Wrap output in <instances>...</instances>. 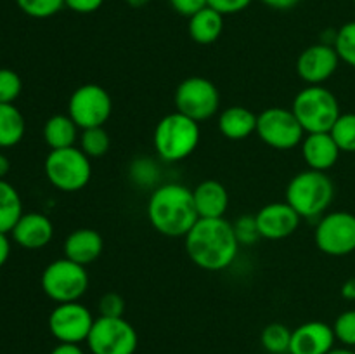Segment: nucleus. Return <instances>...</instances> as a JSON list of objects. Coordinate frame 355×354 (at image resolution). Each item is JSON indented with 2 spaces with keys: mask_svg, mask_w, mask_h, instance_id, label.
I'll list each match as a JSON object with an SVG mask.
<instances>
[{
  "mask_svg": "<svg viewBox=\"0 0 355 354\" xmlns=\"http://www.w3.org/2000/svg\"><path fill=\"white\" fill-rule=\"evenodd\" d=\"M184 246L194 266L210 273H218L232 266L241 248L232 222L224 217L198 219L184 236Z\"/></svg>",
  "mask_w": 355,
  "mask_h": 354,
  "instance_id": "f257e3e1",
  "label": "nucleus"
},
{
  "mask_svg": "<svg viewBox=\"0 0 355 354\" xmlns=\"http://www.w3.org/2000/svg\"><path fill=\"white\" fill-rule=\"evenodd\" d=\"M149 224L166 238H184L198 217L193 189L180 183H165L151 191L148 200Z\"/></svg>",
  "mask_w": 355,
  "mask_h": 354,
  "instance_id": "f03ea898",
  "label": "nucleus"
},
{
  "mask_svg": "<svg viewBox=\"0 0 355 354\" xmlns=\"http://www.w3.org/2000/svg\"><path fill=\"white\" fill-rule=\"evenodd\" d=\"M335 200V184L326 172L305 169L295 174L286 186L284 201L302 219H319Z\"/></svg>",
  "mask_w": 355,
  "mask_h": 354,
  "instance_id": "7ed1b4c3",
  "label": "nucleus"
},
{
  "mask_svg": "<svg viewBox=\"0 0 355 354\" xmlns=\"http://www.w3.org/2000/svg\"><path fill=\"white\" fill-rule=\"evenodd\" d=\"M200 139V124L179 111H173L156 124L153 146L162 162L177 163L196 151Z\"/></svg>",
  "mask_w": 355,
  "mask_h": 354,
  "instance_id": "20e7f679",
  "label": "nucleus"
},
{
  "mask_svg": "<svg viewBox=\"0 0 355 354\" xmlns=\"http://www.w3.org/2000/svg\"><path fill=\"white\" fill-rule=\"evenodd\" d=\"M291 111L300 121L305 134L329 132L342 115L338 99L326 85H305L298 90Z\"/></svg>",
  "mask_w": 355,
  "mask_h": 354,
  "instance_id": "39448f33",
  "label": "nucleus"
},
{
  "mask_svg": "<svg viewBox=\"0 0 355 354\" xmlns=\"http://www.w3.org/2000/svg\"><path fill=\"white\" fill-rule=\"evenodd\" d=\"M44 170L49 183L62 193L82 191L92 179V163L78 146L51 149Z\"/></svg>",
  "mask_w": 355,
  "mask_h": 354,
  "instance_id": "423d86ee",
  "label": "nucleus"
},
{
  "mask_svg": "<svg viewBox=\"0 0 355 354\" xmlns=\"http://www.w3.org/2000/svg\"><path fill=\"white\" fill-rule=\"evenodd\" d=\"M89 283L87 267L66 257L52 260L40 276L42 290L55 304L80 301L89 290Z\"/></svg>",
  "mask_w": 355,
  "mask_h": 354,
  "instance_id": "0eeeda50",
  "label": "nucleus"
},
{
  "mask_svg": "<svg viewBox=\"0 0 355 354\" xmlns=\"http://www.w3.org/2000/svg\"><path fill=\"white\" fill-rule=\"evenodd\" d=\"M257 135L263 144L277 151H288L302 144L305 130L291 108L270 106L257 115Z\"/></svg>",
  "mask_w": 355,
  "mask_h": 354,
  "instance_id": "6e6552de",
  "label": "nucleus"
},
{
  "mask_svg": "<svg viewBox=\"0 0 355 354\" xmlns=\"http://www.w3.org/2000/svg\"><path fill=\"white\" fill-rule=\"evenodd\" d=\"M173 103H175V111L201 124L218 113L220 92L211 80L205 76H189L182 80L175 89Z\"/></svg>",
  "mask_w": 355,
  "mask_h": 354,
  "instance_id": "1a4fd4ad",
  "label": "nucleus"
},
{
  "mask_svg": "<svg viewBox=\"0 0 355 354\" xmlns=\"http://www.w3.org/2000/svg\"><path fill=\"white\" fill-rule=\"evenodd\" d=\"M113 113V99L104 87L97 83H83L73 90L68 101V115L80 130L104 127Z\"/></svg>",
  "mask_w": 355,
  "mask_h": 354,
  "instance_id": "9d476101",
  "label": "nucleus"
},
{
  "mask_svg": "<svg viewBox=\"0 0 355 354\" xmlns=\"http://www.w3.org/2000/svg\"><path fill=\"white\" fill-rule=\"evenodd\" d=\"M87 347L92 354H135L139 347L137 330L125 318L97 316Z\"/></svg>",
  "mask_w": 355,
  "mask_h": 354,
  "instance_id": "9b49d317",
  "label": "nucleus"
},
{
  "mask_svg": "<svg viewBox=\"0 0 355 354\" xmlns=\"http://www.w3.org/2000/svg\"><path fill=\"white\" fill-rule=\"evenodd\" d=\"M315 246L329 257H345L355 252V214L347 210L326 212L314 231Z\"/></svg>",
  "mask_w": 355,
  "mask_h": 354,
  "instance_id": "f8f14e48",
  "label": "nucleus"
},
{
  "mask_svg": "<svg viewBox=\"0 0 355 354\" xmlns=\"http://www.w3.org/2000/svg\"><path fill=\"white\" fill-rule=\"evenodd\" d=\"M94 321L96 318L92 311L85 304L76 301L55 304V307L49 314L47 325L49 332L58 342L82 344L89 339Z\"/></svg>",
  "mask_w": 355,
  "mask_h": 354,
  "instance_id": "ddd939ff",
  "label": "nucleus"
},
{
  "mask_svg": "<svg viewBox=\"0 0 355 354\" xmlns=\"http://www.w3.org/2000/svg\"><path fill=\"white\" fill-rule=\"evenodd\" d=\"M340 62L342 61L335 45L321 42L302 51L295 68L300 80H304L307 85H324L335 75Z\"/></svg>",
  "mask_w": 355,
  "mask_h": 354,
  "instance_id": "4468645a",
  "label": "nucleus"
},
{
  "mask_svg": "<svg viewBox=\"0 0 355 354\" xmlns=\"http://www.w3.org/2000/svg\"><path fill=\"white\" fill-rule=\"evenodd\" d=\"M260 238L270 242H281L290 238L300 226L302 217L286 201H272L260 208L255 214Z\"/></svg>",
  "mask_w": 355,
  "mask_h": 354,
  "instance_id": "2eb2a0df",
  "label": "nucleus"
},
{
  "mask_svg": "<svg viewBox=\"0 0 355 354\" xmlns=\"http://www.w3.org/2000/svg\"><path fill=\"white\" fill-rule=\"evenodd\" d=\"M333 326L324 321H307L291 332L290 354H328L335 349Z\"/></svg>",
  "mask_w": 355,
  "mask_h": 354,
  "instance_id": "dca6fc26",
  "label": "nucleus"
},
{
  "mask_svg": "<svg viewBox=\"0 0 355 354\" xmlns=\"http://www.w3.org/2000/svg\"><path fill=\"white\" fill-rule=\"evenodd\" d=\"M10 235L21 248L40 250L45 248L54 238V224L45 214L28 212V214L21 215Z\"/></svg>",
  "mask_w": 355,
  "mask_h": 354,
  "instance_id": "f3484780",
  "label": "nucleus"
},
{
  "mask_svg": "<svg viewBox=\"0 0 355 354\" xmlns=\"http://www.w3.org/2000/svg\"><path fill=\"white\" fill-rule=\"evenodd\" d=\"M300 148L307 169L319 170V172H328L329 169H333L342 155L338 144L329 132L305 134Z\"/></svg>",
  "mask_w": 355,
  "mask_h": 354,
  "instance_id": "a211bd4d",
  "label": "nucleus"
},
{
  "mask_svg": "<svg viewBox=\"0 0 355 354\" xmlns=\"http://www.w3.org/2000/svg\"><path fill=\"white\" fill-rule=\"evenodd\" d=\"M104 250V239L99 231L92 228H78L66 236L62 243V252L66 259L80 264V266H89L94 264L101 257Z\"/></svg>",
  "mask_w": 355,
  "mask_h": 354,
  "instance_id": "6ab92c4d",
  "label": "nucleus"
},
{
  "mask_svg": "<svg viewBox=\"0 0 355 354\" xmlns=\"http://www.w3.org/2000/svg\"><path fill=\"white\" fill-rule=\"evenodd\" d=\"M194 207L200 219H220L229 208V193L220 180H201L193 189Z\"/></svg>",
  "mask_w": 355,
  "mask_h": 354,
  "instance_id": "aec40b11",
  "label": "nucleus"
},
{
  "mask_svg": "<svg viewBox=\"0 0 355 354\" xmlns=\"http://www.w3.org/2000/svg\"><path fill=\"white\" fill-rule=\"evenodd\" d=\"M218 130L229 141H243L257 134V115L245 106H229L218 115Z\"/></svg>",
  "mask_w": 355,
  "mask_h": 354,
  "instance_id": "412c9836",
  "label": "nucleus"
},
{
  "mask_svg": "<svg viewBox=\"0 0 355 354\" xmlns=\"http://www.w3.org/2000/svg\"><path fill=\"white\" fill-rule=\"evenodd\" d=\"M187 31L193 42L200 45H210L220 38L224 31V16L211 9L210 6L203 7L196 14L189 17L187 23Z\"/></svg>",
  "mask_w": 355,
  "mask_h": 354,
  "instance_id": "4be33fe9",
  "label": "nucleus"
},
{
  "mask_svg": "<svg viewBox=\"0 0 355 354\" xmlns=\"http://www.w3.org/2000/svg\"><path fill=\"white\" fill-rule=\"evenodd\" d=\"M78 125L68 113L52 115L44 125V141L51 149L69 148L78 141Z\"/></svg>",
  "mask_w": 355,
  "mask_h": 354,
  "instance_id": "5701e85b",
  "label": "nucleus"
},
{
  "mask_svg": "<svg viewBox=\"0 0 355 354\" xmlns=\"http://www.w3.org/2000/svg\"><path fill=\"white\" fill-rule=\"evenodd\" d=\"M26 132L23 113L14 104H0V148L19 144Z\"/></svg>",
  "mask_w": 355,
  "mask_h": 354,
  "instance_id": "b1692460",
  "label": "nucleus"
},
{
  "mask_svg": "<svg viewBox=\"0 0 355 354\" xmlns=\"http://www.w3.org/2000/svg\"><path fill=\"white\" fill-rule=\"evenodd\" d=\"M23 201L16 187L6 179L0 180V233H10L23 215Z\"/></svg>",
  "mask_w": 355,
  "mask_h": 354,
  "instance_id": "393cba45",
  "label": "nucleus"
},
{
  "mask_svg": "<svg viewBox=\"0 0 355 354\" xmlns=\"http://www.w3.org/2000/svg\"><path fill=\"white\" fill-rule=\"evenodd\" d=\"M291 332L283 323H269L260 333V344L269 354H290Z\"/></svg>",
  "mask_w": 355,
  "mask_h": 354,
  "instance_id": "a878e982",
  "label": "nucleus"
},
{
  "mask_svg": "<svg viewBox=\"0 0 355 354\" xmlns=\"http://www.w3.org/2000/svg\"><path fill=\"white\" fill-rule=\"evenodd\" d=\"M80 146L78 148L92 158H101L110 151L111 137L104 127H92V128H83L80 134Z\"/></svg>",
  "mask_w": 355,
  "mask_h": 354,
  "instance_id": "bb28decb",
  "label": "nucleus"
},
{
  "mask_svg": "<svg viewBox=\"0 0 355 354\" xmlns=\"http://www.w3.org/2000/svg\"><path fill=\"white\" fill-rule=\"evenodd\" d=\"M329 134L342 153H355V113H342Z\"/></svg>",
  "mask_w": 355,
  "mask_h": 354,
  "instance_id": "cd10ccee",
  "label": "nucleus"
},
{
  "mask_svg": "<svg viewBox=\"0 0 355 354\" xmlns=\"http://www.w3.org/2000/svg\"><path fill=\"white\" fill-rule=\"evenodd\" d=\"M336 52L340 56V61L355 69V21L342 24L335 31V40H333Z\"/></svg>",
  "mask_w": 355,
  "mask_h": 354,
  "instance_id": "c85d7f7f",
  "label": "nucleus"
},
{
  "mask_svg": "<svg viewBox=\"0 0 355 354\" xmlns=\"http://www.w3.org/2000/svg\"><path fill=\"white\" fill-rule=\"evenodd\" d=\"M128 176H130L132 183L137 184V186L149 187L155 186L156 180L159 179V169L155 160L148 158V156H141V158L132 162L130 169H128Z\"/></svg>",
  "mask_w": 355,
  "mask_h": 354,
  "instance_id": "c756f323",
  "label": "nucleus"
},
{
  "mask_svg": "<svg viewBox=\"0 0 355 354\" xmlns=\"http://www.w3.org/2000/svg\"><path fill=\"white\" fill-rule=\"evenodd\" d=\"M26 16L35 19H47L55 16L64 7V0H14Z\"/></svg>",
  "mask_w": 355,
  "mask_h": 354,
  "instance_id": "7c9ffc66",
  "label": "nucleus"
},
{
  "mask_svg": "<svg viewBox=\"0 0 355 354\" xmlns=\"http://www.w3.org/2000/svg\"><path fill=\"white\" fill-rule=\"evenodd\" d=\"M331 326L336 342L355 349V309H347V311L340 312Z\"/></svg>",
  "mask_w": 355,
  "mask_h": 354,
  "instance_id": "2f4dec72",
  "label": "nucleus"
},
{
  "mask_svg": "<svg viewBox=\"0 0 355 354\" xmlns=\"http://www.w3.org/2000/svg\"><path fill=\"white\" fill-rule=\"evenodd\" d=\"M23 80L14 69L0 68V104H14L21 96Z\"/></svg>",
  "mask_w": 355,
  "mask_h": 354,
  "instance_id": "473e14b6",
  "label": "nucleus"
},
{
  "mask_svg": "<svg viewBox=\"0 0 355 354\" xmlns=\"http://www.w3.org/2000/svg\"><path fill=\"white\" fill-rule=\"evenodd\" d=\"M232 228H234L236 238H238L239 245L241 246H252L260 239V231L259 226H257L255 215H239V217L232 222Z\"/></svg>",
  "mask_w": 355,
  "mask_h": 354,
  "instance_id": "72a5a7b5",
  "label": "nucleus"
},
{
  "mask_svg": "<svg viewBox=\"0 0 355 354\" xmlns=\"http://www.w3.org/2000/svg\"><path fill=\"white\" fill-rule=\"evenodd\" d=\"M97 311H99V316H104V318H123L125 298L116 292H107L99 298Z\"/></svg>",
  "mask_w": 355,
  "mask_h": 354,
  "instance_id": "f704fd0d",
  "label": "nucleus"
},
{
  "mask_svg": "<svg viewBox=\"0 0 355 354\" xmlns=\"http://www.w3.org/2000/svg\"><path fill=\"white\" fill-rule=\"evenodd\" d=\"M253 0H207L208 6L220 12L222 16H229V14L243 12L252 6Z\"/></svg>",
  "mask_w": 355,
  "mask_h": 354,
  "instance_id": "c9c22d12",
  "label": "nucleus"
},
{
  "mask_svg": "<svg viewBox=\"0 0 355 354\" xmlns=\"http://www.w3.org/2000/svg\"><path fill=\"white\" fill-rule=\"evenodd\" d=\"M170 7L175 10L180 16L191 17L193 14H196L198 10H201L203 7H207V0H168Z\"/></svg>",
  "mask_w": 355,
  "mask_h": 354,
  "instance_id": "e433bc0d",
  "label": "nucleus"
},
{
  "mask_svg": "<svg viewBox=\"0 0 355 354\" xmlns=\"http://www.w3.org/2000/svg\"><path fill=\"white\" fill-rule=\"evenodd\" d=\"M104 0H64V7L76 14H92L103 7Z\"/></svg>",
  "mask_w": 355,
  "mask_h": 354,
  "instance_id": "4c0bfd02",
  "label": "nucleus"
},
{
  "mask_svg": "<svg viewBox=\"0 0 355 354\" xmlns=\"http://www.w3.org/2000/svg\"><path fill=\"white\" fill-rule=\"evenodd\" d=\"M51 354H85V351L82 349V346H80V344L59 342L58 346L51 351Z\"/></svg>",
  "mask_w": 355,
  "mask_h": 354,
  "instance_id": "58836bf2",
  "label": "nucleus"
},
{
  "mask_svg": "<svg viewBox=\"0 0 355 354\" xmlns=\"http://www.w3.org/2000/svg\"><path fill=\"white\" fill-rule=\"evenodd\" d=\"M267 7L274 10H290L300 3V0H262Z\"/></svg>",
  "mask_w": 355,
  "mask_h": 354,
  "instance_id": "ea45409f",
  "label": "nucleus"
},
{
  "mask_svg": "<svg viewBox=\"0 0 355 354\" xmlns=\"http://www.w3.org/2000/svg\"><path fill=\"white\" fill-rule=\"evenodd\" d=\"M10 255V239L6 233H0V267L9 260Z\"/></svg>",
  "mask_w": 355,
  "mask_h": 354,
  "instance_id": "a19ab883",
  "label": "nucleus"
},
{
  "mask_svg": "<svg viewBox=\"0 0 355 354\" xmlns=\"http://www.w3.org/2000/svg\"><path fill=\"white\" fill-rule=\"evenodd\" d=\"M340 294H342V297L345 298V301H355V276L343 281L342 288H340Z\"/></svg>",
  "mask_w": 355,
  "mask_h": 354,
  "instance_id": "79ce46f5",
  "label": "nucleus"
},
{
  "mask_svg": "<svg viewBox=\"0 0 355 354\" xmlns=\"http://www.w3.org/2000/svg\"><path fill=\"white\" fill-rule=\"evenodd\" d=\"M10 170V162L3 153H0V180L6 179V176Z\"/></svg>",
  "mask_w": 355,
  "mask_h": 354,
  "instance_id": "37998d69",
  "label": "nucleus"
},
{
  "mask_svg": "<svg viewBox=\"0 0 355 354\" xmlns=\"http://www.w3.org/2000/svg\"><path fill=\"white\" fill-rule=\"evenodd\" d=\"M328 354H355V349H352V347H335V349L329 351Z\"/></svg>",
  "mask_w": 355,
  "mask_h": 354,
  "instance_id": "c03bdc74",
  "label": "nucleus"
},
{
  "mask_svg": "<svg viewBox=\"0 0 355 354\" xmlns=\"http://www.w3.org/2000/svg\"><path fill=\"white\" fill-rule=\"evenodd\" d=\"M125 2H127L130 7H134V9H141V7L148 6L151 0H125Z\"/></svg>",
  "mask_w": 355,
  "mask_h": 354,
  "instance_id": "a18cd8bd",
  "label": "nucleus"
},
{
  "mask_svg": "<svg viewBox=\"0 0 355 354\" xmlns=\"http://www.w3.org/2000/svg\"><path fill=\"white\" fill-rule=\"evenodd\" d=\"M352 2H354V3H355V0H352Z\"/></svg>",
  "mask_w": 355,
  "mask_h": 354,
  "instance_id": "49530a36",
  "label": "nucleus"
}]
</instances>
